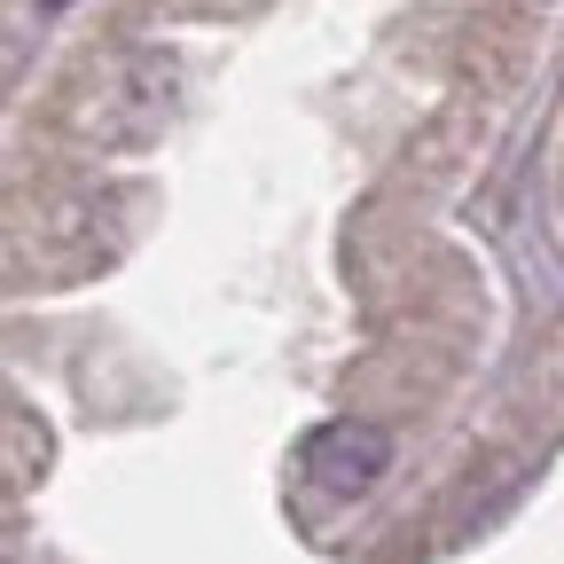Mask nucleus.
I'll use <instances>...</instances> for the list:
<instances>
[{"label":"nucleus","mask_w":564,"mask_h":564,"mask_svg":"<svg viewBox=\"0 0 564 564\" xmlns=\"http://www.w3.org/2000/svg\"><path fill=\"white\" fill-rule=\"evenodd\" d=\"M173 63L158 47H118L110 63L87 70L79 102H70V126H79L87 141H110V150H126V141H158L165 118H173Z\"/></svg>","instance_id":"nucleus-1"},{"label":"nucleus","mask_w":564,"mask_h":564,"mask_svg":"<svg viewBox=\"0 0 564 564\" xmlns=\"http://www.w3.org/2000/svg\"><path fill=\"white\" fill-rule=\"evenodd\" d=\"M40 9H63V0H40Z\"/></svg>","instance_id":"nucleus-3"},{"label":"nucleus","mask_w":564,"mask_h":564,"mask_svg":"<svg viewBox=\"0 0 564 564\" xmlns=\"http://www.w3.org/2000/svg\"><path fill=\"white\" fill-rule=\"evenodd\" d=\"M384 463H392V432H377V423H322V432L306 440V478L329 486V494L377 486Z\"/></svg>","instance_id":"nucleus-2"}]
</instances>
